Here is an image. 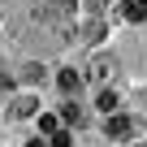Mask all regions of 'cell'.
Returning <instances> with one entry per match:
<instances>
[{
    "label": "cell",
    "mask_w": 147,
    "mask_h": 147,
    "mask_svg": "<svg viewBox=\"0 0 147 147\" xmlns=\"http://www.w3.org/2000/svg\"><path fill=\"white\" fill-rule=\"evenodd\" d=\"M95 78H113V61H95Z\"/></svg>",
    "instance_id": "9"
},
{
    "label": "cell",
    "mask_w": 147,
    "mask_h": 147,
    "mask_svg": "<svg viewBox=\"0 0 147 147\" xmlns=\"http://www.w3.org/2000/svg\"><path fill=\"white\" fill-rule=\"evenodd\" d=\"M121 13H125V22H147V0H125Z\"/></svg>",
    "instance_id": "4"
},
{
    "label": "cell",
    "mask_w": 147,
    "mask_h": 147,
    "mask_svg": "<svg viewBox=\"0 0 147 147\" xmlns=\"http://www.w3.org/2000/svg\"><path fill=\"white\" fill-rule=\"evenodd\" d=\"M39 130H43V134H56L61 125H56V117H48V113H43V117H39Z\"/></svg>",
    "instance_id": "8"
},
{
    "label": "cell",
    "mask_w": 147,
    "mask_h": 147,
    "mask_svg": "<svg viewBox=\"0 0 147 147\" xmlns=\"http://www.w3.org/2000/svg\"><path fill=\"white\" fill-rule=\"evenodd\" d=\"M35 108H39V100H35V95H22V100L9 104V117H13V121H26V117H35Z\"/></svg>",
    "instance_id": "1"
},
{
    "label": "cell",
    "mask_w": 147,
    "mask_h": 147,
    "mask_svg": "<svg viewBox=\"0 0 147 147\" xmlns=\"http://www.w3.org/2000/svg\"><path fill=\"white\" fill-rule=\"evenodd\" d=\"M56 87H61V91H78V87H82V74H78V69H61V74H56Z\"/></svg>",
    "instance_id": "5"
},
{
    "label": "cell",
    "mask_w": 147,
    "mask_h": 147,
    "mask_svg": "<svg viewBox=\"0 0 147 147\" xmlns=\"http://www.w3.org/2000/svg\"><path fill=\"white\" fill-rule=\"evenodd\" d=\"M43 18H52V22H61V18H74V0H52V5L43 9Z\"/></svg>",
    "instance_id": "3"
},
{
    "label": "cell",
    "mask_w": 147,
    "mask_h": 147,
    "mask_svg": "<svg viewBox=\"0 0 147 147\" xmlns=\"http://www.w3.org/2000/svg\"><path fill=\"white\" fill-rule=\"evenodd\" d=\"M26 147H43V143H39V138H30V143H26Z\"/></svg>",
    "instance_id": "11"
},
{
    "label": "cell",
    "mask_w": 147,
    "mask_h": 147,
    "mask_svg": "<svg viewBox=\"0 0 147 147\" xmlns=\"http://www.w3.org/2000/svg\"><path fill=\"white\" fill-rule=\"evenodd\" d=\"M104 130H108V138H130V117H121V113H108V121H104Z\"/></svg>",
    "instance_id": "2"
},
{
    "label": "cell",
    "mask_w": 147,
    "mask_h": 147,
    "mask_svg": "<svg viewBox=\"0 0 147 147\" xmlns=\"http://www.w3.org/2000/svg\"><path fill=\"white\" fill-rule=\"evenodd\" d=\"M61 121H65V125H82V108H78V104H65V108H61Z\"/></svg>",
    "instance_id": "6"
},
{
    "label": "cell",
    "mask_w": 147,
    "mask_h": 147,
    "mask_svg": "<svg viewBox=\"0 0 147 147\" xmlns=\"http://www.w3.org/2000/svg\"><path fill=\"white\" fill-rule=\"evenodd\" d=\"M69 143H74L69 130H56V134H52V147H69Z\"/></svg>",
    "instance_id": "10"
},
{
    "label": "cell",
    "mask_w": 147,
    "mask_h": 147,
    "mask_svg": "<svg viewBox=\"0 0 147 147\" xmlns=\"http://www.w3.org/2000/svg\"><path fill=\"white\" fill-rule=\"evenodd\" d=\"M100 113H117V91H113V87L100 91Z\"/></svg>",
    "instance_id": "7"
}]
</instances>
